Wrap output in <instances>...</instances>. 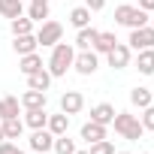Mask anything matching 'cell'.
Listing matches in <instances>:
<instances>
[{"label": "cell", "mask_w": 154, "mask_h": 154, "mask_svg": "<svg viewBox=\"0 0 154 154\" xmlns=\"http://www.w3.org/2000/svg\"><path fill=\"white\" fill-rule=\"evenodd\" d=\"M142 127H145V130H154V106H145V112H142Z\"/></svg>", "instance_id": "cell-30"}, {"label": "cell", "mask_w": 154, "mask_h": 154, "mask_svg": "<svg viewBox=\"0 0 154 154\" xmlns=\"http://www.w3.org/2000/svg\"><path fill=\"white\" fill-rule=\"evenodd\" d=\"M21 0H0V15L3 18H18L21 15Z\"/></svg>", "instance_id": "cell-23"}, {"label": "cell", "mask_w": 154, "mask_h": 154, "mask_svg": "<svg viewBox=\"0 0 154 154\" xmlns=\"http://www.w3.org/2000/svg\"><path fill=\"white\" fill-rule=\"evenodd\" d=\"M88 154H115V145H112L109 139H100V142H91Z\"/></svg>", "instance_id": "cell-29"}, {"label": "cell", "mask_w": 154, "mask_h": 154, "mask_svg": "<svg viewBox=\"0 0 154 154\" xmlns=\"http://www.w3.org/2000/svg\"><path fill=\"white\" fill-rule=\"evenodd\" d=\"M136 69L142 75H154V48H142L136 57Z\"/></svg>", "instance_id": "cell-13"}, {"label": "cell", "mask_w": 154, "mask_h": 154, "mask_svg": "<svg viewBox=\"0 0 154 154\" xmlns=\"http://www.w3.org/2000/svg\"><path fill=\"white\" fill-rule=\"evenodd\" d=\"M130 48H136V51H142V48H154V27H136V30H130Z\"/></svg>", "instance_id": "cell-5"}, {"label": "cell", "mask_w": 154, "mask_h": 154, "mask_svg": "<svg viewBox=\"0 0 154 154\" xmlns=\"http://www.w3.org/2000/svg\"><path fill=\"white\" fill-rule=\"evenodd\" d=\"M24 124H27L30 130H42V127L48 124V115H45V109H27V115H24Z\"/></svg>", "instance_id": "cell-16"}, {"label": "cell", "mask_w": 154, "mask_h": 154, "mask_svg": "<svg viewBox=\"0 0 154 154\" xmlns=\"http://www.w3.org/2000/svg\"><path fill=\"white\" fill-rule=\"evenodd\" d=\"M30 148L33 151H39V154H45L48 148H54V136L42 127V130H33V136H30Z\"/></svg>", "instance_id": "cell-9"}, {"label": "cell", "mask_w": 154, "mask_h": 154, "mask_svg": "<svg viewBox=\"0 0 154 154\" xmlns=\"http://www.w3.org/2000/svg\"><path fill=\"white\" fill-rule=\"evenodd\" d=\"M30 27H33V21L30 18H12V36H21V33H30Z\"/></svg>", "instance_id": "cell-28"}, {"label": "cell", "mask_w": 154, "mask_h": 154, "mask_svg": "<svg viewBox=\"0 0 154 154\" xmlns=\"http://www.w3.org/2000/svg\"><path fill=\"white\" fill-rule=\"evenodd\" d=\"M112 124H115V133H121V136H124V139H130V142L142 139V133H145L142 121H139L136 115H127V112H115Z\"/></svg>", "instance_id": "cell-1"}, {"label": "cell", "mask_w": 154, "mask_h": 154, "mask_svg": "<svg viewBox=\"0 0 154 154\" xmlns=\"http://www.w3.org/2000/svg\"><path fill=\"white\" fill-rule=\"evenodd\" d=\"M85 6H88L91 12H100V9L106 6V0H85Z\"/></svg>", "instance_id": "cell-32"}, {"label": "cell", "mask_w": 154, "mask_h": 154, "mask_svg": "<svg viewBox=\"0 0 154 154\" xmlns=\"http://www.w3.org/2000/svg\"><path fill=\"white\" fill-rule=\"evenodd\" d=\"M72 60H75L72 45L57 42V45H54V51H51V60H48V72H51V75H66V69L72 66Z\"/></svg>", "instance_id": "cell-2"}, {"label": "cell", "mask_w": 154, "mask_h": 154, "mask_svg": "<svg viewBox=\"0 0 154 154\" xmlns=\"http://www.w3.org/2000/svg\"><path fill=\"white\" fill-rule=\"evenodd\" d=\"M97 54L88 48V51H79V54H75V60H72V66H75V72H82V75H91L94 69H97Z\"/></svg>", "instance_id": "cell-6"}, {"label": "cell", "mask_w": 154, "mask_h": 154, "mask_svg": "<svg viewBox=\"0 0 154 154\" xmlns=\"http://www.w3.org/2000/svg\"><path fill=\"white\" fill-rule=\"evenodd\" d=\"M106 57H109V66H112V69H124V66L130 63V45H121V42H118Z\"/></svg>", "instance_id": "cell-8"}, {"label": "cell", "mask_w": 154, "mask_h": 154, "mask_svg": "<svg viewBox=\"0 0 154 154\" xmlns=\"http://www.w3.org/2000/svg\"><path fill=\"white\" fill-rule=\"evenodd\" d=\"M69 24L79 27V30L88 27V24H91V9H88V6H75V9L69 12Z\"/></svg>", "instance_id": "cell-21"}, {"label": "cell", "mask_w": 154, "mask_h": 154, "mask_svg": "<svg viewBox=\"0 0 154 154\" xmlns=\"http://www.w3.org/2000/svg\"><path fill=\"white\" fill-rule=\"evenodd\" d=\"M21 106L24 109H45V91H24L21 94Z\"/></svg>", "instance_id": "cell-12"}, {"label": "cell", "mask_w": 154, "mask_h": 154, "mask_svg": "<svg viewBox=\"0 0 154 154\" xmlns=\"http://www.w3.org/2000/svg\"><path fill=\"white\" fill-rule=\"evenodd\" d=\"M45 127H48L51 136H63L66 127H69V115H63V112H60V115H48V124H45Z\"/></svg>", "instance_id": "cell-17"}, {"label": "cell", "mask_w": 154, "mask_h": 154, "mask_svg": "<svg viewBox=\"0 0 154 154\" xmlns=\"http://www.w3.org/2000/svg\"><path fill=\"white\" fill-rule=\"evenodd\" d=\"M118 154H127V151H118Z\"/></svg>", "instance_id": "cell-38"}, {"label": "cell", "mask_w": 154, "mask_h": 154, "mask_svg": "<svg viewBox=\"0 0 154 154\" xmlns=\"http://www.w3.org/2000/svg\"><path fill=\"white\" fill-rule=\"evenodd\" d=\"M27 85H30L33 91H48V85H51V72H48V69L30 72V75H27Z\"/></svg>", "instance_id": "cell-14"}, {"label": "cell", "mask_w": 154, "mask_h": 154, "mask_svg": "<svg viewBox=\"0 0 154 154\" xmlns=\"http://www.w3.org/2000/svg\"><path fill=\"white\" fill-rule=\"evenodd\" d=\"M36 36L33 33H21V36H15V42H12V48H15V54H30V51H36Z\"/></svg>", "instance_id": "cell-11"}, {"label": "cell", "mask_w": 154, "mask_h": 154, "mask_svg": "<svg viewBox=\"0 0 154 154\" xmlns=\"http://www.w3.org/2000/svg\"><path fill=\"white\" fill-rule=\"evenodd\" d=\"M148 21H151V27H154V15H151V18H148Z\"/></svg>", "instance_id": "cell-36"}, {"label": "cell", "mask_w": 154, "mask_h": 154, "mask_svg": "<svg viewBox=\"0 0 154 154\" xmlns=\"http://www.w3.org/2000/svg\"><path fill=\"white\" fill-rule=\"evenodd\" d=\"M112 118H115V106H109V103H100L91 109V121H97V124H112Z\"/></svg>", "instance_id": "cell-15"}, {"label": "cell", "mask_w": 154, "mask_h": 154, "mask_svg": "<svg viewBox=\"0 0 154 154\" xmlns=\"http://www.w3.org/2000/svg\"><path fill=\"white\" fill-rule=\"evenodd\" d=\"M0 154H24V151H21L15 142H6V139H3V142H0Z\"/></svg>", "instance_id": "cell-31"}, {"label": "cell", "mask_w": 154, "mask_h": 154, "mask_svg": "<svg viewBox=\"0 0 154 154\" xmlns=\"http://www.w3.org/2000/svg\"><path fill=\"white\" fill-rule=\"evenodd\" d=\"M72 154H88V151H72Z\"/></svg>", "instance_id": "cell-35"}, {"label": "cell", "mask_w": 154, "mask_h": 154, "mask_svg": "<svg viewBox=\"0 0 154 154\" xmlns=\"http://www.w3.org/2000/svg\"><path fill=\"white\" fill-rule=\"evenodd\" d=\"M6 139V133H3V124H0V142H3Z\"/></svg>", "instance_id": "cell-34"}, {"label": "cell", "mask_w": 154, "mask_h": 154, "mask_svg": "<svg viewBox=\"0 0 154 154\" xmlns=\"http://www.w3.org/2000/svg\"><path fill=\"white\" fill-rule=\"evenodd\" d=\"M33 154H39V151H33Z\"/></svg>", "instance_id": "cell-39"}, {"label": "cell", "mask_w": 154, "mask_h": 154, "mask_svg": "<svg viewBox=\"0 0 154 154\" xmlns=\"http://www.w3.org/2000/svg\"><path fill=\"white\" fill-rule=\"evenodd\" d=\"M18 109H21V100L18 97H3L0 100V118H18Z\"/></svg>", "instance_id": "cell-18"}, {"label": "cell", "mask_w": 154, "mask_h": 154, "mask_svg": "<svg viewBox=\"0 0 154 154\" xmlns=\"http://www.w3.org/2000/svg\"><path fill=\"white\" fill-rule=\"evenodd\" d=\"M21 130H24V124H21L18 118H6V121H3V133H6V139H21Z\"/></svg>", "instance_id": "cell-26"}, {"label": "cell", "mask_w": 154, "mask_h": 154, "mask_svg": "<svg viewBox=\"0 0 154 154\" xmlns=\"http://www.w3.org/2000/svg\"><path fill=\"white\" fill-rule=\"evenodd\" d=\"M39 3H48V0H39Z\"/></svg>", "instance_id": "cell-37"}, {"label": "cell", "mask_w": 154, "mask_h": 154, "mask_svg": "<svg viewBox=\"0 0 154 154\" xmlns=\"http://www.w3.org/2000/svg\"><path fill=\"white\" fill-rule=\"evenodd\" d=\"M82 106H85V97H82L79 91H66V94L60 97V112H63V115L82 112Z\"/></svg>", "instance_id": "cell-7"}, {"label": "cell", "mask_w": 154, "mask_h": 154, "mask_svg": "<svg viewBox=\"0 0 154 154\" xmlns=\"http://www.w3.org/2000/svg\"><path fill=\"white\" fill-rule=\"evenodd\" d=\"M97 36H100V30H94V27H82L79 36H75V45H79L82 51H88V48H94Z\"/></svg>", "instance_id": "cell-19"}, {"label": "cell", "mask_w": 154, "mask_h": 154, "mask_svg": "<svg viewBox=\"0 0 154 154\" xmlns=\"http://www.w3.org/2000/svg\"><path fill=\"white\" fill-rule=\"evenodd\" d=\"M18 69H21L24 75H30V72L42 69V57H39L36 51H30V54H21V63H18Z\"/></svg>", "instance_id": "cell-20"}, {"label": "cell", "mask_w": 154, "mask_h": 154, "mask_svg": "<svg viewBox=\"0 0 154 154\" xmlns=\"http://www.w3.org/2000/svg\"><path fill=\"white\" fill-rule=\"evenodd\" d=\"M151 100H154V97H151V91H148V88H133V91H130V103H133V106H139V109L151 106Z\"/></svg>", "instance_id": "cell-24"}, {"label": "cell", "mask_w": 154, "mask_h": 154, "mask_svg": "<svg viewBox=\"0 0 154 154\" xmlns=\"http://www.w3.org/2000/svg\"><path fill=\"white\" fill-rule=\"evenodd\" d=\"M54 151H57V154H72V151H75V142L66 139V133H63V136H54Z\"/></svg>", "instance_id": "cell-27"}, {"label": "cell", "mask_w": 154, "mask_h": 154, "mask_svg": "<svg viewBox=\"0 0 154 154\" xmlns=\"http://www.w3.org/2000/svg\"><path fill=\"white\" fill-rule=\"evenodd\" d=\"M115 45H118L115 33H109V30H106V33H100V36H97V42H94V51H100V54H109Z\"/></svg>", "instance_id": "cell-22"}, {"label": "cell", "mask_w": 154, "mask_h": 154, "mask_svg": "<svg viewBox=\"0 0 154 154\" xmlns=\"http://www.w3.org/2000/svg\"><path fill=\"white\" fill-rule=\"evenodd\" d=\"M139 9H145V12H154V0H139Z\"/></svg>", "instance_id": "cell-33"}, {"label": "cell", "mask_w": 154, "mask_h": 154, "mask_svg": "<svg viewBox=\"0 0 154 154\" xmlns=\"http://www.w3.org/2000/svg\"><path fill=\"white\" fill-rule=\"evenodd\" d=\"M60 36H63V24L60 21H42V27L36 33V42L39 45H57Z\"/></svg>", "instance_id": "cell-4"}, {"label": "cell", "mask_w": 154, "mask_h": 154, "mask_svg": "<svg viewBox=\"0 0 154 154\" xmlns=\"http://www.w3.org/2000/svg\"><path fill=\"white\" fill-rule=\"evenodd\" d=\"M82 139L91 145V142H100V139H106V124H97V121H88L85 127H82Z\"/></svg>", "instance_id": "cell-10"}, {"label": "cell", "mask_w": 154, "mask_h": 154, "mask_svg": "<svg viewBox=\"0 0 154 154\" xmlns=\"http://www.w3.org/2000/svg\"><path fill=\"white\" fill-rule=\"evenodd\" d=\"M27 18L42 24V21L48 18V3H39V0H33V3H30V9H27Z\"/></svg>", "instance_id": "cell-25"}, {"label": "cell", "mask_w": 154, "mask_h": 154, "mask_svg": "<svg viewBox=\"0 0 154 154\" xmlns=\"http://www.w3.org/2000/svg\"><path fill=\"white\" fill-rule=\"evenodd\" d=\"M148 12L145 9H139V6H115V21L118 24H124V27H130V30H136V27H145L148 24Z\"/></svg>", "instance_id": "cell-3"}]
</instances>
